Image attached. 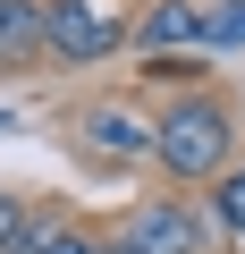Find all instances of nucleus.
Wrapping results in <instances>:
<instances>
[{"instance_id":"nucleus-1","label":"nucleus","mask_w":245,"mask_h":254,"mask_svg":"<svg viewBox=\"0 0 245 254\" xmlns=\"http://www.w3.org/2000/svg\"><path fill=\"white\" fill-rule=\"evenodd\" d=\"M152 153H161L178 178H220V170H228V110L203 102V93H186V102L152 127Z\"/></svg>"},{"instance_id":"nucleus-2","label":"nucleus","mask_w":245,"mask_h":254,"mask_svg":"<svg viewBox=\"0 0 245 254\" xmlns=\"http://www.w3.org/2000/svg\"><path fill=\"white\" fill-rule=\"evenodd\" d=\"M43 51L101 60V51H118V17H101L93 0H43Z\"/></svg>"},{"instance_id":"nucleus-3","label":"nucleus","mask_w":245,"mask_h":254,"mask_svg":"<svg viewBox=\"0 0 245 254\" xmlns=\"http://www.w3.org/2000/svg\"><path fill=\"white\" fill-rule=\"evenodd\" d=\"M127 246H136V254H203V246H211V220H203L195 203H144V212L127 220Z\"/></svg>"},{"instance_id":"nucleus-4","label":"nucleus","mask_w":245,"mask_h":254,"mask_svg":"<svg viewBox=\"0 0 245 254\" xmlns=\"http://www.w3.org/2000/svg\"><path fill=\"white\" fill-rule=\"evenodd\" d=\"M85 144H93V153H118V161H136V153H152V127H144L136 110H118V102H93V110H85Z\"/></svg>"},{"instance_id":"nucleus-5","label":"nucleus","mask_w":245,"mask_h":254,"mask_svg":"<svg viewBox=\"0 0 245 254\" xmlns=\"http://www.w3.org/2000/svg\"><path fill=\"white\" fill-rule=\"evenodd\" d=\"M136 43H144V51H169V43H203V9H195V0H161V9L136 26Z\"/></svg>"},{"instance_id":"nucleus-6","label":"nucleus","mask_w":245,"mask_h":254,"mask_svg":"<svg viewBox=\"0 0 245 254\" xmlns=\"http://www.w3.org/2000/svg\"><path fill=\"white\" fill-rule=\"evenodd\" d=\"M43 51V0H0V60Z\"/></svg>"},{"instance_id":"nucleus-7","label":"nucleus","mask_w":245,"mask_h":254,"mask_svg":"<svg viewBox=\"0 0 245 254\" xmlns=\"http://www.w3.org/2000/svg\"><path fill=\"white\" fill-rule=\"evenodd\" d=\"M17 254H93V237H76V229H51V220H34Z\"/></svg>"},{"instance_id":"nucleus-8","label":"nucleus","mask_w":245,"mask_h":254,"mask_svg":"<svg viewBox=\"0 0 245 254\" xmlns=\"http://www.w3.org/2000/svg\"><path fill=\"white\" fill-rule=\"evenodd\" d=\"M203 43H245V0H220L203 17Z\"/></svg>"},{"instance_id":"nucleus-9","label":"nucleus","mask_w":245,"mask_h":254,"mask_svg":"<svg viewBox=\"0 0 245 254\" xmlns=\"http://www.w3.org/2000/svg\"><path fill=\"white\" fill-rule=\"evenodd\" d=\"M211 212H220V220H228V229L245 237V170H228V178H220V195H211Z\"/></svg>"},{"instance_id":"nucleus-10","label":"nucleus","mask_w":245,"mask_h":254,"mask_svg":"<svg viewBox=\"0 0 245 254\" xmlns=\"http://www.w3.org/2000/svg\"><path fill=\"white\" fill-rule=\"evenodd\" d=\"M26 229H34V220H26V203H17V195H0V254H17V246H26Z\"/></svg>"},{"instance_id":"nucleus-11","label":"nucleus","mask_w":245,"mask_h":254,"mask_svg":"<svg viewBox=\"0 0 245 254\" xmlns=\"http://www.w3.org/2000/svg\"><path fill=\"white\" fill-rule=\"evenodd\" d=\"M93 254H136V246H93Z\"/></svg>"},{"instance_id":"nucleus-12","label":"nucleus","mask_w":245,"mask_h":254,"mask_svg":"<svg viewBox=\"0 0 245 254\" xmlns=\"http://www.w3.org/2000/svg\"><path fill=\"white\" fill-rule=\"evenodd\" d=\"M0 127H9V110H0Z\"/></svg>"}]
</instances>
